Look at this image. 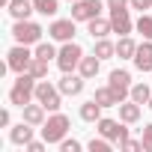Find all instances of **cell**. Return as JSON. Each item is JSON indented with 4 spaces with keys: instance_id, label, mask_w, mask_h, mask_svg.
I'll list each match as a JSON object with an SVG mask.
<instances>
[{
    "instance_id": "cell-1",
    "label": "cell",
    "mask_w": 152,
    "mask_h": 152,
    "mask_svg": "<svg viewBox=\"0 0 152 152\" xmlns=\"http://www.w3.org/2000/svg\"><path fill=\"white\" fill-rule=\"evenodd\" d=\"M36 78L30 72H21V78L12 84V90H9V102L12 104H18V107H24V104H30L33 99H36Z\"/></svg>"
},
{
    "instance_id": "cell-7",
    "label": "cell",
    "mask_w": 152,
    "mask_h": 152,
    "mask_svg": "<svg viewBox=\"0 0 152 152\" xmlns=\"http://www.w3.org/2000/svg\"><path fill=\"white\" fill-rule=\"evenodd\" d=\"M107 87L116 93V99H119V104H122V99L131 96V75H128L125 69H113V72H110V84H107Z\"/></svg>"
},
{
    "instance_id": "cell-9",
    "label": "cell",
    "mask_w": 152,
    "mask_h": 152,
    "mask_svg": "<svg viewBox=\"0 0 152 152\" xmlns=\"http://www.w3.org/2000/svg\"><path fill=\"white\" fill-rule=\"evenodd\" d=\"M96 125H99V134L107 137V140H113V143H122V140L128 137V128H122L116 119H104V116H102Z\"/></svg>"
},
{
    "instance_id": "cell-28",
    "label": "cell",
    "mask_w": 152,
    "mask_h": 152,
    "mask_svg": "<svg viewBox=\"0 0 152 152\" xmlns=\"http://www.w3.org/2000/svg\"><path fill=\"white\" fill-rule=\"evenodd\" d=\"M137 30H140L146 39H152V15H140V18H137Z\"/></svg>"
},
{
    "instance_id": "cell-13",
    "label": "cell",
    "mask_w": 152,
    "mask_h": 152,
    "mask_svg": "<svg viewBox=\"0 0 152 152\" xmlns=\"http://www.w3.org/2000/svg\"><path fill=\"white\" fill-rule=\"evenodd\" d=\"M110 24H113V33L119 36H128L131 33V18H128V9H119V12H110Z\"/></svg>"
},
{
    "instance_id": "cell-34",
    "label": "cell",
    "mask_w": 152,
    "mask_h": 152,
    "mask_svg": "<svg viewBox=\"0 0 152 152\" xmlns=\"http://www.w3.org/2000/svg\"><path fill=\"white\" fill-rule=\"evenodd\" d=\"M134 9H152V0H131Z\"/></svg>"
},
{
    "instance_id": "cell-32",
    "label": "cell",
    "mask_w": 152,
    "mask_h": 152,
    "mask_svg": "<svg viewBox=\"0 0 152 152\" xmlns=\"http://www.w3.org/2000/svg\"><path fill=\"white\" fill-rule=\"evenodd\" d=\"M60 149H63V152H78L81 143H78V140H66V137H63V140H60Z\"/></svg>"
},
{
    "instance_id": "cell-25",
    "label": "cell",
    "mask_w": 152,
    "mask_h": 152,
    "mask_svg": "<svg viewBox=\"0 0 152 152\" xmlns=\"http://www.w3.org/2000/svg\"><path fill=\"white\" fill-rule=\"evenodd\" d=\"M27 72L33 75L36 81H42L45 75H48V60H39V57H33V63H30V69H27Z\"/></svg>"
},
{
    "instance_id": "cell-35",
    "label": "cell",
    "mask_w": 152,
    "mask_h": 152,
    "mask_svg": "<svg viewBox=\"0 0 152 152\" xmlns=\"http://www.w3.org/2000/svg\"><path fill=\"white\" fill-rule=\"evenodd\" d=\"M27 149H30V152H42V149H45V143H42V140H30V143H27Z\"/></svg>"
},
{
    "instance_id": "cell-30",
    "label": "cell",
    "mask_w": 152,
    "mask_h": 152,
    "mask_svg": "<svg viewBox=\"0 0 152 152\" xmlns=\"http://www.w3.org/2000/svg\"><path fill=\"white\" fill-rule=\"evenodd\" d=\"M140 140H143V149H146V152H152V122H149V125H143Z\"/></svg>"
},
{
    "instance_id": "cell-36",
    "label": "cell",
    "mask_w": 152,
    "mask_h": 152,
    "mask_svg": "<svg viewBox=\"0 0 152 152\" xmlns=\"http://www.w3.org/2000/svg\"><path fill=\"white\" fill-rule=\"evenodd\" d=\"M0 125H3V128L9 125V110H0Z\"/></svg>"
},
{
    "instance_id": "cell-3",
    "label": "cell",
    "mask_w": 152,
    "mask_h": 152,
    "mask_svg": "<svg viewBox=\"0 0 152 152\" xmlns=\"http://www.w3.org/2000/svg\"><path fill=\"white\" fill-rule=\"evenodd\" d=\"M42 27L36 24V21H15V27H12V36H15V42L18 45H36L39 39H42Z\"/></svg>"
},
{
    "instance_id": "cell-18",
    "label": "cell",
    "mask_w": 152,
    "mask_h": 152,
    "mask_svg": "<svg viewBox=\"0 0 152 152\" xmlns=\"http://www.w3.org/2000/svg\"><path fill=\"white\" fill-rule=\"evenodd\" d=\"M102 107H119V99H116V93L110 90V87H102V90H96V96H93Z\"/></svg>"
},
{
    "instance_id": "cell-23",
    "label": "cell",
    "mask_w": 152,
    "mask_h": 152,
    "mask_svg": "<svg viewBox=\"0 0 152 152\" xmlns=\"http://www.w3.org/2000/svg\"><path fill=\"white\" fill-rule=\"evenodd\" d=\"M149 99H152V90H149L146 84H134V87H131V102H137V104H149Z\"/></svg>"
},
{
    "instance_id": "cell-17",
    "label": "cell",
    "mask_w": 152,
    "mask_h": 152,
    "mask_svg": "<svg viewBox=\"0 0 152 152\" xmlns=\"http://www.w3.org/2000/svg\"><path fill=\"white\" fill-rule=\"evenodd\" d=\"M110 30H113V24L104 21V18H93V21H87V33H90L93 39H104Z\"/></svg>"
},
{
    "instance_id": "cell-10",
    "label": "cell",
    "mask_w": 152,
    "mask_h": 152,
    "mask_svg": "<svg viewBox=\"0 0 152 152\" xmlns=\"http://www.w3.org/2000/svg\"><path fill=\"white\" fill-rule=\"evenodd\" d=\"M48 33H51V39H57V42H72V36H75V18L54 21V24L48 27Z\"/></svg>"
},
{
    "instance_id": "cell-12",
    "label": "cell",
    "mask_w": 152,
    "mask_h": 152,
    "mask_svg": "<svg viewBox=\"0 0 152 152\" xmlns=\"http://www.w3.org/2000/svg\"><path fill=\"white\" fill-rule=\"evenodd\" d=\"M134 66L140 72H152V39L137 45V54H134Z\"/></svg>"
},
{
    "instance_id": "cell-6",
    "label": "cell",
    "mask_w": 152,
    "mask_h": 152,
    "mask_svg": "<svg viewBox=\"0 0 152 152\" xmlns=\"http://www.w3.org/2000/svg\"><path fill=\"white\" fill-rule=\"evenodd\" d=\"M102 12V0H75L72 6V18L75 21H93Z\"/></svg>"
},
{
    "instance_id": "cell-16",
    "label": "cell",
    "mask_w": 152,
    "mask_h": 152,
    "mask_svg": "<svg viewBox=\"0 0 152 152\" xmlns=\"http://www.w3.org/2000/svg\"><path fill=\"white\" fill-rule=\"evenodd\" d=\"M9 140H12V143H18V146H27V143L33 140V125H30V122L15 125V128L9 131Z\"/></svg>"
},
{
    "instance_id": "cell-21",
    "label": "cell",
    "mask_w": 152,
    "mask_h": 152,
    "mask_svg": "<svg viewBox=\"0 0 152 152\" xmlns=\"http://www.w3.org/2000/svg\"><path fill=\"white\" fill-rule=\"evenodd\" d=\"M119 119H122V122H137V119H140V104H137V102L119 104Z\"/></svg>"
},
{
    "instance_id": "cell-19",
    "label": "cell",
    "mask_w": 152,
    "mask_h": 152,
    "mask_svg": "<svg viewBox=\"0 0 152 152\" xmlns=\"http://www.w3.org/2000/svg\"><path fill=\"white\" fill-rule=\"evenodd\" d=\"M81 119L84 122H99L102 119V104L93 99V102H87V104H81Z\"/></svg>"
},
{
    "instance_id": "cell-8",
    "label": "cell",
    "mask_w": 152,
    "mask_h": 152,
    "mask_svg": "<svg viewBox=\"0 0 152 152\" xmlns=\"http://www.w3.org/2000/svg\"><path fill=\"white\" fill-rule=\"evenodd\" d=\"M33 57H36V54H30V51H27V45H18V48H12V51H9L6 66H9L12 72H18V75H21V72H27V69H30Z\"/></svg>"
},
{
    "instance_id": "cell-4",
    "label": "cell",
    "mask_w": 152,
    "mask_h": 152,
    "mask_svg": "<svg viewBox=\"0 0 152 152\" xmlns=\"http://www.w3.org/2000/svg\"><path fill=\"white\" fill-rule=\"evenodd\" d=\"M81 60H84V51H81V45H75V42H66V45H63V51L57 54V66H60L63 72L78 69V66H81Z\"/></svg>"
},
{
    "instance_id": "cell-29",
    "label": "cell",
    "mask_w": 152,
    "mask_h": 152,
    "mask_svg": "<svg viewBox=\"0 0 152 152\" xmlns=\"http://www.w3.org/2000/svg\"><path fill=\"white\" fill-rule=\"evenodd\" d=\"M110 143H113V140H107V137H102V140L93 137V140H90V149H93V152H110Z\"/></svg>"
},
{
    "instance_id": "cell-26",
    "label": "cell",
    "mask_w": 152,
    "mask_h": 152,
    "mask_svg": "<svg viewBox=\"0 0 152 152\" xmlns=\"http://www.w3.org/2000/svg\"><path fill=\"white\" fill-rule=\"evenodd\" d=\"M33 6H36V12L39 15H54L60 6H57V0H33Z\"/></svg>"
},
{
    "instance_id": "cell-20",
    "label": "cell",
    "mask_w": 152,
    "mask_h": 152,
    "mask_svg": "<svg viewBox=\"0 0 152 152\" xmlns=\"http://www.w3.org/2000/svg\"><path fill=\"white\" fill-rule=\"evenodd\" d=\"M99 66H102V60H99V57L93 54V57H84L78 69H81V75H84V78L90 81V78H96V75H99Z\"/></svg>"
},
{
    "instance_id": "cell-33",
    "label": "cell",
    "mask_w": 152,
    "mask_h": 152,
    "mask_svg": "<svg viewBox=\"0 0 152 152\" xmlns=\"http://www.w3.org/2000/svg\"><path fill=\"white\" fill-rule=\"evenodd\" d=\"M128 3H131V0H107V9H110V12H119V9H125Z\"/></svg>"
},
{
    "instance_id": "cell-5",
    "label": "cell",
    "mask_w": 152,
    "mask_h": 152,
    "mask_svg": "<svg viewBox=\"0 0 152 152\" xmlns=\"http://www.w3.org/2000/svg\"><path fill=\"white\" fill-rule=\"evenodd\" d=\"M63 93H60V87L54 90L48 81H39L36 84V102H42L48 110H60V104H63V99H60Z\"/></svg>"
},
{
    "instance_id": "cell-31",
    "label": "cell",
    "mask_w": 152,
    "mask_h": 152,
    "mask_svg": "<svg viewBox=\"0 0 152 152\" xmlns=\"http://www.w3.org/2000/svg\"><path fill=\"white\" fill-rule=\"evenodd\" d=\"M119 149H128V152H137V149H143V140H131V137H125V140L119 143Z\"/></svg>"
},
{
    "instance_id": "cell-14",
    "label": "cell",
    "mask_w": 152,
    "mask_h": 152,
    "mask_svg": "<svg viewBox=\"0 0 152 152\" xmlns=\"http://www.w3.org/2000/svg\"><path fill=\"white\" fill-rule=\"evenodd\" d=\"M30 12H36L33 0H12V3H9V15H12L15 21H27Z\"/></svg>"
},
{
    "instance_id": "cell-22",
    "label": "cell",
    "mask_w": 152,
    "mask_h": 152,
    "mask_svg": "<svg viewBox=\"0 0 152 152\" xmlns=\"http://www.w3.org/2000/svg\"><path fill=\"white\" fill-rule=\"evenodd\" d=\"M116 54H119L122 60H134V54H137V45H134L128 36H122V39L116 42Z\"/></svg>"
},
{
    "instance_id": "cell-15",
    "label": "cell",
    "mask_w": 152,
    "mask_h": 152,
    "mask_svg": "<svg viewBox=\"0 0 152 152\" xmlns=\"http://www.w3.org/2000/svg\"><path fill=\"white\" fill-rule=\"evenodd\" d=\"M24 110V122H30V125H45V104L39 102V104H24L21 107Z\"/></svg>"
},
{
    "instance_id": "cell-2",
    "label": "cell",
    "mask_w": 152,
    "mask_h": 152,
    "mask_svg": "<svg viewBox=\"0 0 152 152\" xmlns=\"http://www.w3.org/2000/svg\"><path fill=\"white\" fill-rule=\"evenodd\" d=\"M66 131H69V116H66V113H54V116H48L45 125H42L45 143H60V140L66 137Z\"/></svg>"
},
{
    "instance_id": "cell-37",
    "label": "cell",
    "mask_w": 152,
    "mask_h": 152,
    "mask_svg": "<svg viewBox=\"0 0 152 152\" xmlns=\"http://www.w3.org/2000/svg\"><path fill=\"white\" fill-rule=\"evenodd\" d=\"M149 107H152V99H149Z\"/></svg>"
},
{
    "instance_id": "cell-38",
    "label": "cell",
    "mask_w": 152,
    "mask_h": 152,
    "mask_svg": "<svg viewBox=\"0 0 152 152\" xmlns=\"http://www.w3.org/2000/svg\"><path fill=\"white\" fill-rule=\"evenodd\" d=\"M72 3H75V0H72Z\"/></svg>"
},
{
    "instance_id": "cell-27",
    "label": "cell",
    "mask_w": 152,
    "mask_h": 152,
    "mask_svg": "<svg viewBox=\"0 0 152 152\" xmlns=\"http://www.w3.org/2000/svg\"><path fill=\"white\" fill-rule=\"evenodd\" d=\"M36 57H39V60H51V57H57V51H54L51 42H39V45H36Z\"/></svg>"
},
{
    "instance_id": "cell-11",
    "label": "cell",
    "mask_w": 152,
    "mask_h": 152,
    "mask_svg": "<svg viewBox=\"0 0 152 152\" xmlns=\"http://www.w3.org/2000/svg\"><path fill=\"white\" fill-rule=\"evenodd\" d=\"M84 75H72V72H63V81H60V93L63 96H81L84 90Z\"/></svg>"
},
{
    "instance_id": "cell-24",
    "label": "cell",
    "mask_w": 152,
    "mask_h": 152,
    "mask_svg": "<svg viewBox=\"0 0 152 152\" xmlns=\"http://www.w3.org/2000/svg\"><path fill=\"white\" fill-rule=\"evenodd\" d=\"M116 54V45L113 42H107V39H99L96 42V57L99 60H107V57H113Z\"/></svg>"
}]
</instances>
